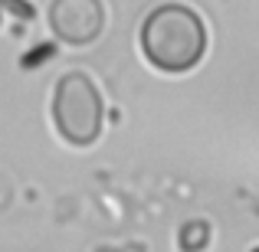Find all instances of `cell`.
I'll return each mask as SVG.
<instances>
[{
    "label": "cell",
    "mask_w": 259,
    "mask_h": 252,
    "mask_svg": "<svg viewBox=\"0 0 259 252\" xmlns=\"http://www.w3.org/2000/svg\"><path fill=\"white\" fill-rule=\"evenodd\" d=\"M141 53L167 76L190 72L207 53L203 17L187 4H161L141 23Z\"/></svg>",
    "instance_id": "1"
},
{
    "label": "cell",
    "mask_w": 259,
    "mask_h": 252,
    "mask_svg": "<svg viewBox=\"0 0 259 252\" xmlns=\"http://www.w3.org/2000/svg\"><path fill=\"white\" fill-rule=\"evenodd\" d=\"M53 125L72 147H92L105 125L102 92L85 72H66L53 88Z\"/></svg>",
    "instance_id": "2"
},
{
    "label": "cell",
    "mask_w": 259,
    "mask_h": 252,
    "mask_svg": "<svg viewBox=\"0 0 259 252\" xmlns=\"http://www.w3.org/2000/svg\"><path fill=\"white\" fill-rule=\"evenodd\" d=\"M50 30L59 43L89 46L105 30V7L102 0H53Z\"/></svg>",
    "instance_id": "3"
},
{
    "label": "cell",
    "mask_w": 259,
    "mask_h": 252,
    "mask_svg": "<svg viewBox=\"0 0 259 252\" xmlns=\"http://www.w3.org/2000/svg\"><path fill=\"white\" fill-rule=\"evenodd\" d=\"M177 242H181L184 252H200L210 242V226H207V223H200V220L187 223V226L181 229V236H177Z\"/></svg>",
    "instance_id": "4"
},
{
    "label": "cell",
    "mask_w": 259,
    "mask_h": 252,
    "mask_svg": "<svg viewBox=\"0 0 259 252\" xmlns=\"http://www.w3.org/2000/svg\"><path fill=\"white\" fill-rule=\"evenodd\" d=\"M99 252H115V249H99Z\"/></svg>",
    "instance_id": "5"
},
{
    "label": "cell",
    "mask_w": 259,
    "mask_h": 252,
    "mask_svg": "<svg viewBox=\"0 0 259 252\" xmlns=\"http://www.w3.org/2000/svg\"><path fill=\"white\" fill-rule=\"evenodd\" d=\"M253 252H259V246H256V249H253Z\"/></svg>",
    "instance_id": "6"
}]
</instances>
